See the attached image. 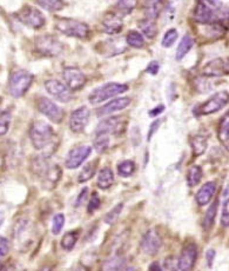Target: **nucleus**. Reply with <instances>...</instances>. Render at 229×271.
<instances>
[{
    "mask_svg": "<svg viewBox=\"0 0 229 271\" xmlns=\"http://www.w3.org/2000/svg\"><path fill=\"white\" fill-rule=\"evenodd\" d=\"M31 142L35 150L42 151L50 148L54 142L55 132L49 123L44 120H35L31 125L30 130Z\"/></svg>",
    "mask_w": 229,
    "mask_h": 271,
    "instance_id": "nucleus-1",
    "label": "nucleus"
},
{
    "mask_svg": "<svg viewBox=\"0 0 229 271\" xmlns=\"http://www.w3.org/2000/svg\"><path fill=\"white\" fill-rule=\"evenodd\" d=\"M35 169L36 170V174L41 177L42 184L45 185L46 189H54L59 180L61 179V168L58 164L54 163H49L40 158L35 163Z\"/></svg>",
    "mask_w": 229,
    "mask_h": 271,
    "instance_id": "nucleus-2",
    "label": "nucleus"
},
{
    "mask_svg": "<svg viewBox=\"0 0 229 271\" xmlns=\"http://www.w3.org/2000/svg\"><path fill=\"white\" fill-rule=\"evenodd\" d=\"M55 29L63 35L73 38L85 39L88 37L89 27L83 21L70 18H58L55 21Z\"/></svg>",
    "mask_w": 229,
    "mask_h": 271,
    "instance_id": "nucleus-3",
    "label": "nucleus"
},
{
    "mask_svg": "<svg viewBox=\"0 0 229 271\" xmlns=\"http://www.w3.org/2000/svg\"><path fill=\"white\" fill-rule=\"evenodd\" d=\"M33 83V75L26 70H18L13 72L8 81V92L14 98H20L25 96Z\"/></svg>",
    "mask_w": 229,
    "mask_h": 271,
    "instance_id": "nucleus-4",
    "label": "nucleus"
},
{
    "mask_svg": "<svg viewBox=\"0 0 229 271\" xmlns=\"http://www.w3.org/2000/svg\"><path fill=\"white\" fill-rule=\"evenodd\" d=\"M36 52L45 57H58L64 52V44L52 35H41L35 41Z\"/></svg>",
    "mask_w": 229,
    "mask_h": 271,
    "instance_id": "nucleus-5",
    "label": "nucleus"
},
{
    "mask_svg": "<svg viewBox=\"0 0 229 271\" xmlns=\"http://www.w3.org/2000/svg\"><path fill=\"white\" fill-rule=\"evenodd\" d=\"M128 90V86L125 84L119 83H108L97 87L93 90L92 93L89 95L88 100L92 105H97V104L104 103V101L111 99L113 97L121 95V93L126 92Z\"/></svg>",
    "mask_w": 229,
    "mask_h": 271,
    "instance_id": "nucleus-6",
    "label": "nucleus"
},
{
    "mask_svg": "<svg viewBox=\"0 0 229 271\" xmlns=\"http://www.w3.org/2000/svg\"><path fill=\"white\" fill-rule=\"evenodd\" d=\"M17 18L25 26L33 30H40L46 24L45 16L42 15L38 8L30 6V5H25L24 7H21L17 12Z\"/></svg>",
    "mask_w": 229,
    "mask_h": 271,
    "instance_id": "nucleus-7",
    "label": "nucleus"
},
{
    "mask_svg": "<svg viewBox=\"0 0 229 271\" xmlns=\"http://www.w3.org/2000/svg\"><path fill=\"white\" fill-rule=\"evenodd\" d=\"M229 103V93L226 91L216 92L215 95L211 96L208 100L201 104L197 107V115L199 116H208L213 115L215 112L220 111Z\"/></svg>",
    "mask_w": 229,
    "mask_h": 271,
    "instance_id": "nucleus-8",
    "label": "nucleus"
},
{
    "mask_svg": "<svg viewBox=\"0 0 229 271\" xmlns=\"http://www.w3.org/2000/svg\"><path fill=\"white\" fill-rule=\"evenodd\" d=\"M125 119H123V117H121V116L109 117L99 123L98 128L95 130V135L119 136L125 131Z\"/></svg>",
    "mask_w": 229,
    "mask_h": 271,
    "instance_id": "nucleus-9",
    "label": "nucleus"
},
{
    "mask_svg": "<svg viewBox=\"0 0 229 271\" xmlns=\"http://www.w3.org/2000/svg\"><path fill=\"white\" fill-rule=\"evenodd\" d=\"M38 110L45 117H47L53 123L59 124L64 120L65 112L54 101L50 100L46 97H40L38 99Z\"/></svg>",
    "mask_w": 229,
    "mask_h": 271,
    "instance_id": "nucleus-10",
    "label": "nucleus"
},
{
    "mask_svg": "<svg viewBox=\"0 0 229 271\" xmlns=\"http://www.w3.org/2000/svg\"><path fill=\"white\" fill-rule=\"evenodd\" d=\"M45 89L52 97H54L56 100L61 101V103H69L73 98V91H70L69 86L56 79H50V80L45 81Z\"/></svg>",
    "mask_w": 229,
    "mask_h": 271,
    "instance_id": "nucleus-11",
    "label": "nucleus"
},
{
    "mask_svg": "<svg viewBox=\"0 0 229 271\" xmlns=\"http://www.w3.org/2000/svg\"><path fill=\"white\" fill-rule=\"evenodd\" d=\"M63 77L70 91H79L86 85V76L78 67H66L63 72Z\"/></svg>",
    "mask_w": 229,
    "mask_h": 271,
    "instance_id": "nucleus-12",
    "label": "nucleus"
},
{
    "mask_svg": "<svg viewBox=\"0 0 229 271\" xmlns=\"http://www.w3.org/2000/svg\"><path fill=\"white\" fill-rule=\"evenodd\" d=\"M197 257V247L194 243H188L187 245H185L181 255L177 259L176 269L182 271L192 270L194 268L195 262H196Z\"/></svg>",
    "mask_w": 229,
    "mask_h": 271,
    "instance_id": "nucleus-13",
    "label": "nucleus"
},
{
    "mask_svg": "<svg viewBox=\"0 0 229 271\" xmlns=\"http://www.w3.org/2000/svg\"><path fill=\"white\" fill-rule=\"evenodd\" d=\"M90 152H92V148L88 145H80L76 146V148H73L69 152V155H67L66 162H65L66 168L70 169V170L79 168L87 159Z\"/></svg>",
    "mask_w": 229,
    "mask_h": 271,
    "instance_id": "nucleus-14",
    "label": "nucleus"
},
{
    "mask_svg": "<svg viewBox=\"0 0 229 271\" xmlns=\"http://www.w3.org/2000/svg\"><path fill=\"white\" fill-rule=\"evenodd\" d=\"M90 112L88 107L80 106L72 112L70 117V128L74 134L83 132L88 124Z\"/></svg>",
    "mask_w": 229,
    "mask_h": 271,
    "instance_id": "nucleus-15",
    "label": "nucleus"
},
{
    "mask_svg": "<svg viewBox=\"0 0 229 271\" xmlns=\"http://www.w3.org/2000/svg\"><path fill=\"white\" fill-rule=\"evenodd\" d=\"M161 245H162V239L155 230L147 231L142 237V241H141V249L148 256L157 255L159 252Z\"/></svg>",
    "mask_w": 229,
    "mask_h": 271,
    "instance_id": "nucleus-16",
    "label": "nucleus"
},
{
    "mask_svg": "<svg viewBox=\"0 0 229 271\" xmlns=\"http://www.w3.org/2000/svg\"><path fill=\"white\" fill-rule=\"evenodd\" d=\"M219 11L211 10V8L207 7L206 5L199 1V4L196 5L194 10V19L196 22H200V24L203 25L214 24V22L219 21L220 19Z\"/></svg>",
    "mask_w": 229,
    "mask_h": 271,
    "instance_id": "nucleus-17",
    "label": "nucleus"
},
{
    "mask_svg": "<svg viewBox=\"0 0 229 271\" xmlns=\"http://www.w3.org/2000/svg\"><path fill=\"white\" fill-rule=\"evenodd\" d=\"M229 73L228 65L221 58H216L211 60L203 66L202 75L206 77H222Z\"/></svg>",
    "mask_w": 229,
    "mask_h": 271,
    "instance_id": "nucleus-18",
    "label": "nucleus"
},
{
    "mask_svg": "<svg viewBox=\"0 0 229 271\" xmlns=\"http://www.w3.org/2000/svg\"><path fill=\"white\" fill-rule=\"evenodd\" d=\"M101 25H103V29L107 35H118L123 30V21L117 12H108L105 15Z\"/></svg>",
    "mask_w": 229,
    "mask_h": 271,
    "instance_id": "nucleus-19",
    "label": "nucleus"
},
{
    "mask_svg": "<svg viewBox=\"0 0 229 271\" xmlns=\"http://www.w3.org/2000/svg\"><path fill=\"white\" fill-rule=\"evenodd\" d=\"M132 100L131 98L128 97H123V98H115L109 101V103L105 104L104 106L99 107L97 110V115L99 117H103V116H107V115H111L114 114L117 111H121V110H125L131 105Z\"/></svg>",
    "mask_w": 229,
    "mask_h": 271,
    "instance_id": "nucleus-20",
    "label": "nucleus"
},
{
    "mask_svg": "<svg viewBox=\"0 0 229 271\" xmlns=\"http://www.w3.org/2000/svg\"><path fill=\"white\" fill-rule=\"evenodd\" d=\"M216 193V183L215 182H208L205 185H202V188L200 189L196 193L195 199L196 203L200 207H205L211 203V200L213 199L214 194Z\"/></svg>",
    "mask_w": 229,
    "mask_h": 271,
    "instance_id": "nucleus-21",
    "label": "nucleus"
},
{
    "mask_svg": "<svg viewBox=\"0 0 229 271\" xmlns=\"http://www.w3.org/2000/svg\"><path fill=\"white\" fill-rule=\"evenodd\" d=\"M217 138L223 148L229 151V111L220 120L217 126Z\"/></svg>",
    "mask_w": 229,
    "mask_h": 271,
    "instance_id": "nucleus-22",
    "label": "nucleus"
},
{
    "mask_svg": "<svg viewBox=\"0 0 229 271\" xmlns=\"http://www.w3.org/2000/svg\"><path fill=\"white\" fill-rule=\"evenodd\" d=\"M163 7V0H147L145 6L146 18L157 20L161 15Z\"/></svg>",
    "mask_w": 229,
    "mask_h": 271,
    "instance_id": "nucleus-23",
    "label": "nucleus"
},
{
    "mask_svg": "<svg viewBox=\"0 0 229 271\" xmlns=\"http://www.w3.org/2000/svg\"><path fill=\"white\" fill-rule=\"evenodd\" d=\"M114 183V174L109 168H104L103 170H100L98 174L97 185L101 190H107L109 189Z\"/></svg>",
    "mask_w": 229,
    "mask_h": 271,
    "instance_id": "nucleus-24",
    "label": "nucleus"
},
{
    "mask_svg": "<svg viewBox=\"0 0 229 271\" xmlns=\"http://www.w3.org/2000/svg\"><path fill=\"white\" fill-rule=\"evenodd\" d=\"M191 145L193 157L196 158L201 156L207 150V138L203 136H194L191 139Z\"/></svg>",
    "mask_w": 229,
    "mask_h": 271,
    "instance_id": "nucleus-25",
    "label": "nucleus"
},
{
    "mask_svg": "<svg viewBox=\"0 0 229 271\" xmlns=\"http://www.w3.org/2000/svg\"><path fill=\"white\" fill-rule=\"evenodd\" d=\"M193 46H194V39L189 35L183 36L182 39H181L179 46H177L176 55H175L176 60H181V59L185 58V56L192 50V47Z\"/></svg>",
    "mask_w": 229,
    "mask_h": 271,
    "instance_id": "nucleus-26",
    "label": "nucleus"
},
{
    "mask_svg": "<svg viewBox=\"0 0 229 271\" xmlns=\"http://www.w3.org/2000/svg\"><path fill=\"white\" fill-rule=\"evenodd\" d=\"M100 46H103V49H107L109 47L108 53H107V57H113V56H117L123 53L126 50L125 45L121 43V39H109V40L101 43ZM100 49V50H103Z\"/></svg>",
    "mask_w": 229,
    "mask_h": 271,
    "instance_id": "nucleus-27",
    "label": "nucleus"
},
{
    "mask_svg": "<svg viewBox=\"0 0 229 271\" xmlns=\"http://www.w3.org/2000/svg\"><path fill=\"white\" fill-rule=\"evenodd\" d=\"M138 5V0H118L115 11L120 17L131 15Z\"/></svg>",
    "mask_w": 229,
    "mask_h": 271,
    "instance_id": "nucleus-28",
    "label": "nucleus"
},
{
    "mask_svg": "<svg viewBox=\"0 0 229 271\" xmlns=\"http://www.w3.org/2000/svg\"><path fill=\"white\" fill-rule=\"evenodd\" d=\"M217 203H219V200L216 199L215 202L209 207L207 213L205 214V218H203V223H202V227L205 229V231H209L211 228H213L214 222H215V218H216V213H217Z\"/></svg>",
    "mask_w": 229,
    "mask_h": 271,
    "instance_id": "nucleus-29",
    "label": "nucleus"
},
{
    "mask_svg": "<svg viewBox=\"0 0 229 271\" xmlns=\"http://www.w3.org/2000/svg\"><path fill=\"white\" fill-rule=\"evenodd\" d=\"M97 166H98V160L94 159L92 162L87 163V165L84 166V169L81 170L80 174L78 176V182L79 183H85L87 180H89L97 172Z\"/></svg>",
    "mask_w": 229,
    "mask_h": 271,
    "instance_id": "nucleus-30",
    "label": "nucleus"
},
{
    "mask_svg": "<svg viewBox=\"0 0 229 271\" xmlns=\"http://www.w3.org/2000/svg\"><path fill=\"white\" fill-rule=\"evenodd\" d=\"M139 27L142 31L143 35L149 39L155 38L158 35V26L155 24V20H152V19L146 18L145 20H141L139 22Z\"/></svg>",
    "mask_w": 229,
    "mask_h": 271,
    "instance_id": "nucleus-31",
    "label": "nucleus"
},
{
    "mask_svg": "<svg viewBox=\"0 0 229 271\" xmlns=\"http://www.w3.org/2000/svg\"><path fill=\"white\" fill-rule=\"evenodd\" d=\"M39 6L49 12H58L65 7L64 0H35Z\"/></svg>",
    "mask_w": 229,
    "mask_h": 271,
    "instance_id": "nucleus-32",
    "label": "nucleus"
},
{
    "mask_svg": "<svg viewBox=\"0 0 229 271\" xmlns=\"http://www.w3.org/2000/svg\"><path fill=\"white\" fill-rule=\"evenodd\" d=\"M202 179V168L199 165H194L187 172V184L188 186H196Z\"/></svg>",
    "mask_w": 229,
    "mask_h": 271,
    "instance_id": "nucleus-33",
    "label": "nucleus"
},
{
    "mask_svg": "<svg viewBox=\"0 0 229 271\" xmlns=\"http://www.w3.org/2000/svg\"><path fill=\"white\" fill-rule=\"evenodd\" d=\"M126 43L134 49H141L145 45V40L142 35L138 31H129L126 36Z\"/></svg>",
    "mask_w": 229,
    "mask_h": 271,
    "instance_id": "nucleus-34",
    "label": "nucleus"
},
{
    "mask_svg": "<svg viewBox=\"0 0 229 271\" xmlns=\"http://www.w3.org/2000/svg\"><path fill=\"white\" fill-rule=\"evenodd\" d=\"M11 120H12V112H11L10 109H6L0 112V137H2L8 132Z\"/></svg>",
    "mask_w": 229,
    "mask_h": 271,
    "instance_id": "nucleus-35",
    "label": "nucleus"
},
{
    "mask_svg": "<svg viewBox=\"0 0 229 271\" xmlns=\"http://www.w3.org/2000/svg\"><path fill=\"white\" fill-rule=\"evenodd\" d=\"M78 232L76 231H70V232L65 233L63 238H61V248L66 251H70L74 248L75 243L78 242Z\"/></svg>",
    "mask_w": 229,
    "mask_h": 271,
    "instance_id": "nucleus-36",
    "label": "nucleus"
},
{
    "mask_svg": "<svg viewBox=\"0 0 229 271\" xmlns=\"http://www.w3.org/2000/svg\"><path fill=\"white\" fill-rule=\"evenodd\" d=\"M135 171V164L133 160H123L118 165V174L121 177H131Z\"/></svg>",
    "mask_w": 229,
    "mask_h": 271,
    "instance_id": "nucleus-37",
    "label": "nucleus"
},
{
    "mask_svg": "<svg viewBox=\"0 0 229 271\" xmlns=\"http://www.w3.org/2000/svg\"><path fill=\"white\" fill-rule=\"evenodd\" d=\"M95 150L98 152H104L108 149L109 145V136H104V135H95V139L93 142Z\"/></svg>",
    "mask_w": 229,
    "mask_h": 271,
    "instance_id": "nucleus-38",
    "label": "nucleus"
},
{
    "mask_svg": "<svg viewBox=\"0 0 229 271\" xmlns=\"http://www.w3.org/2000/svg\"><path fill=\"white\" fill-rule=\"evenodd\" d=\"M123 209V203H119L118 205H115V207L113 208L112 210L106 214V216H105V223H107V224H109V225L114 224V223L118 221V218H119V216H120Z\"/></svg>",
    "mask_w": 229,
    "mask_h": 271,
    "instance_id": "nucleus-39",
    "label": "nucleus"
},
{
    "mask_svg": "<svg viewBox=\"0 0 229 271\" xmlns=\"http://www.w3.org/2000/svg\"><path fill=\"white\" fill-rule=\"evenodd\" d=\"M177 31L175 29H171L168 30L167 32L165 33V36H163L162 40H161V45H162L163 47H166V49H168V47H172V45H173L175 41L177 40Z\"/></svg>",
    "mask_w": 229,
    "mask_h": 271,
    "instance_id": "nucleus-40",
    "label": "nucleus"
},
{
    "mask_svg": "<svg viewBox=\"0 0 229 271\" xmlns=\"http://www.w3.org/2000/svg\"><path fill=\"white\" fill-rule=\"evenodd\" d=\"M65 224V216L63 213H58L53 217L52 222V232L53 235H59L60 231L63 230Z\"/></svg>",
    "mask_w": 229,
    "mask_h": 271,
    "instance_id": "nucleus-41",
    "label": "nucleus"
},
{
    "mask_svg": "<svg viewBox=\"0 0 229 271\" xmlns=\"http://www.w3.org/2000/svg\"><path fill=\"white\" fill-rule=\"evenodd\" d=\"M100 204H101V200L99 198L98 194H93L92 197H90L88 204H87V211H88V213H93L94 211H97L99 208H100Z\"/></svg>",
    "mask_w": 229,
    "mask_h": 271,
    "instance_id": "nucleus-42",
    "label": "nucleus"
},
{
    "mask_svg": "<svg viewBox=\"0 0 229 271\" xmlns=\"http://www.w3.org/2000/svg\"><path fill=\"white\" fill-rule=\"evenodd\" d=\"M221 225L225 228H229V199L223 203L221 213Z\"/></svg>",
    "mask_w": 229,
    "mask_h": 271,
    "instance_id": "nucleus-43",
    "label": "nucleus"
},
{
    "mask_svg": "<svg viewBox=\"0 0 229 271\" xmlns=\"http://www.w3.org/2000/svg\"><path fill=\"white\" fill-rule=\"evenodd\" d=\"M126 265H125V262H123V261H120V259L118 258H115V259H109L108 261V263L107 264H105V268L106 269H108V270H120V269H123Z\"/></svg>",
    "mask_w": 229,
    "mask_h": 271,
    "instance_id": "nucleus-44",
    "label": "nucleus"
},
{
    "mask_svg": "<svg viewBox=\"0 0 229 271\" xmlns=\"http://www.w3.org/2000/svg\"><path fill=\"white\" fill-rule=\"evenodd\" d=\"M10 250V243L4 237H0V263H1L2 258L8 253Z\"/></svg>",
    "mask_w": 229,
    "mask_h": 271,
    "instance_id": "nucleus-45",
    "label": "nucleus"
},
{
    "mask_svg": "<svg viewBox=\"0 0 229 271\" xmlns=\"http://www.w3.org/2000/svg\"><path fill=\"white\" fill-rule=\"evenodd\" d=\"M200 2L203 5H206L207 7L211 8V10H215V11H219L220 8L223 6L222 0H200Z\"/></svg>",
    "mask_w": 229,
    "mask_h": 271,
    "instance_id": "nucleus-46",
    "label": "nucleus"
},
{
    "mask_svg": "<svg viewBox=\"0 0 229 271\" xmlns=\"http://www.w3.org/2000/svg\"><path fill=\"white\" fill-rule=\"evenodd\" d=\"M87 196H88V189L87 188H84L83 190H81V193L78 194V198H76L75 203H74V207H81V205L85 204L87 200Z\"/></svg>",
    "mask_w": 229,
    "mask_h": 271,
    "instance_id": "nucleus-47",
    "label": "nucleus"
},
{
    "mask_svg": "<svg viewBox=\"0 0 229 271\" xmlns=\"http://www.w3.org/2000/svg\"><path fill=\"white\" fill-rule=\"evenodd\" d=\"M159 70H160L159 63L154 60V61H152V63H149L148 66H147L146 72H148L149 75H152V76H155V75H158Z\"/></svg>",
    "mask_w": 229,
    "mask_h": 271,
    "instance_id": "nucleus-48",
    "label": "nucleus"
},
{
    "mask_svg": "<svg viewBox=\"0 0 229 271\" xmlns=\"http://www.w3.org/2000/svg\"><path fill=\"white\" fill-rule=\"evenodd\" d=\"M160 124H161V120L160 119H157V120L153 121V123L151 124V126H149V131H148V135H147V139L151 140L152 136L154 135L155 132H157L158 129H159Z\"/></svg>",
    "mask_w": 229,
    "mask_h": 271,
    "instance_id": "nucleus-49",
    "label": "nucleus"
},
{
    "mask_svg": "<svg viewBox=\"0 0 229 271\" xmlns=\"http://www.w3.org/2000/svg\"><path fill=\"white\" fill-rule=\"evenodd\" d=\"M163 111H165V105H158L157 107H154L152 111H149V116H152V117H157V116L162 114Z\"/></svg>",
    "mask_w": 229,
    "mask_h": 271,
    "instance_id": "nucleus-50",
    "label": "nucleus"
},
{
    "mask_svg": "<svg viewBox=\"0 0 229 271\" xmlns=\"http://www.w3.org/2000/svg\"><path fill=\"white\" fill-rule=\"evenodd\" d=\"M214 257H215V251H214V250H208V252H207V264H208L209 268L213 267Z\"/></svg>",
    "mask_w": 229,
    "mask_h": 271,
    "instance_id": "nucleus-51",
    "label": "nucleus"
},
{
    "mask_svg": "<svg viewBox=\"0 0 229 271\" xmlns=\"http://www.w3.org/2000/svg\"><path fill=\"white\" fill-rule=\"evenodd\" d=\"M149 270H161L160 264H158V263L151 264V265H149Z\"/></svg>",
    "mask_w": 229,
    "mask_h": 271,
    "instance_id": "nucleus-52",
    "label": "nucleus"
},
{
    "mask_svg": "<svg viewBox=\"0 0 229 271\" xmlns=\"http://www.w3.org/2000/svg\"><path fill=\"white\" fill-rule=\"evenodd\" d=\"M4 219H5L4 213H1V211H0V227H1L2 223H4Z\"/></svg>",
    "mask_w": 229,
    "mask_h": 271,
    "instance_id": "nucleus-53",
    "label": "nucleus"
},
{
    "mask_svg": "<svg viewBox=\"0 0 229 271\" xmlns=\"http://www.w3.org/2000/svg\"><path fill=\"white\" fill-rule=\"evenodd\" d=\"M0 104H1V97H0Z\"/></svg>",
    "mask_w": 229,
    "mask_h": 271,
    "instance_id": "nucleus-54",
    "label": "nucleus"
}]
</instances>
